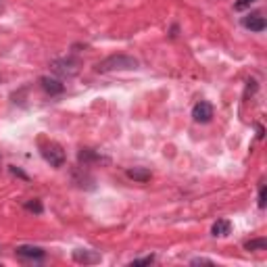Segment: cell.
<instances>
[{
    "label": "cell",
    "mask_w": 267,
    "mask_h": 267,
    "mask_svg": "<svg viewBox=\"0 0 267 267\" xmlns=\"http://www.w3.org/2000/svg\"><path fill=\"white\" fill-rule=\"evenodd\" d=\"M128 177L134 180V182L144 184V182H148V180L152 177V173H150L146 167H130V169H128Z\"/></svg>",
    "instance_id": "11"
},
{
    "label": "cell",
    "mask_w": 267,
    "mask_h": 267,
    "mask_svg": "<svg viewBox=\"0 0 267 267\" xmlns=\"http://www.w3.org/2000/svg\"><path fill=\"white\" fill-rule=\"evenodd\" d=\"M169 35H171V38H175V35H177V25H173V27H171V33H169Z\"/></svg>",
    "instance_id": "19"
},
{
    "label": "cell",
    "mask_w": 267,
    "mask_h": 267,
    "mask_svg": "<svg viewBox=\"0 0 267 267\" xmlns=\"http://www.w3.org/2000/svg\"><path fill=\"white\" fill-rule=\"evenodd\" d=\"M40 86H42V90H44L46 94H50V96H59V94L65 92V84H63L61 80H57V78H42V80H40Z\"/></svg>",
    "instance_id": "9"
},
{
    "label": "cell",
    "mask_w": 267,
    "mask_h": 267,
    "mask_svg": "<svg viewBox=\"0 0 267 267\" xmlns=\"http://www.w3.org/2000/svg\"><path fill=\"white\" fill-rule=\"evenodd\" d=\"M0 13H3V7H0Z\"/></svg>",
    "instance_id": "21"
},
{
    "label": "cell",
    "mask_w": 267,
    "mask_h": 267,
    "mask_svg": "<svg viewBox=\"0 0 267 267\" xmlns=\"http://www.w3.org/2000/svg\"><path fill=\"white\" fill-rule=\"evenodd\" d=\"M265 205H267V188H265V184H261V188H259V209H265Z\"/></svg>",
    "instance_id": "15"
},
{
    "label": "cell",
    "mask_w": 267,
    "mask_h": 267,
    "mask_svg": "<svg viewBox=\"0 0 267 267\" xmlns=\"http://www.w3.org/2000/svg\"><path fill=\"white\" fill-rule=\"evenodd\" d=\"M71 259L78 265H96L102 261V255L98 251H92V248H78V251H73Z\"/></svg>",
    "instance_id": "5"
},
{
    "label": "cell",
    "mask_w": 267,
    "mask_h": 267,
    "mask_svg": "<svg viewBox=\"0 0 267 267\" xmlns=\"http://www.w3.org/2000/svg\"><path fill=\"white\" fill-rule=\"evenodd\" d=\"M25 209H27L29 213H35V215H42V213H44V207H42V201H40V199L27 201V203H25Z\"/></svg>",
    "instance_id": "13"
},
{
    "label": "cell",
    "mask_w": 267,
    "mask_h": 267,
    "mask_svg": "<svg viewBox=\"0 0 267 267\" xmlns=\"http://www.w3.org/2000/svg\"><path fill=\"white\" fill-rule=\"evenodd\" d=\"M40 152H42V159H44L50 167H55V169L63 167L65 161H67V155H65L63 146L57 144V142H46V144H42Z\"/></svg>",
    "instance_id": "3"
},
{
    "label": "cell",
    "mask_w": 267,
    "mask_h": 267,
    "mask_svg": "<svg viewBox=\"0 0 267 267\" xmlns=\"http://www.w3.org/2000/svg\"><path fill=\"white\" fill-rule=\"evenodd\" d=\"M244 248H246V251H267V238L248 240V242H244Z\"/></svg>",
    "instance_id": "12"
},
{
    "label": "cell",
    "mask_w": 267,
    "mask_h": 267,
    "mask_svg": "<svg viewBox=\"0 0 267 267\" xmlns=\"http://www.w3.org/2000/svg\"><path fill=\"white\" fill-rule=\"evenodd\" d=\"M15 257L19 261H29V263H38V261H44L46 251L40 246H31V244H21L15 248Z\"/></svg>",
    "instance_id": "4"
},
{
    "label": "cell",
    "mask_w": 267,
    "mask_h": 267,
    "mask_svg": "<svg viewBox=\"0 0 267 267\" xmlns=\"http://www.w3.org/2000/svg\"><path fill=\"white\" fill-rule=\"evenodd\" d=\"M11 173H13V175H17V177H21V180H29V177H27V173H25V171H21V169H19V167H15V165H11Z\"/></svg>",
    "instance_id": "18"
},
{
    "label": "cell",
    "mask_w": 267,
    "mask_h": 267,
    "mask_svg": "<svg viewBox=\"0 0 267 267\" xmlns=\"http://www.w3.org/2000/svg\"><path fill=\"white\" fill-rule=\"evenodd\" d=\"M78 159H80V163H82L84 167H90V165H94V163H109L106 157L98 155V152H94L92 148H82V150L78 152Z\"/></svg>",
    "instance_id": "8"
},
{
    "label": "cell",
    "mask_w": 267,
    "mask_h": 267,
    "mask_svg": "<svg viewBox=\"0 0 267 267\" xmlns=\"http://www.w3.org/2000/svg\"><path fill=\"white\" fill-rule=\"evenodd\" d=\"M0 165H3V157H0Z\"/></svg>",
    "instance_id": "20"
},
{
    "label": "cell",
    "mask_w": 267,
    "mask_h": 267,
    "mask_svg": "<svg viewBox=\"0 0 267 267\" xmlns=\"http://www.w3.org/2000/svg\"><path fill=\"white\" fill-rule=\"evenodd\" d=\"M213 104L211 102H207V100H201V102H197L194 104V109H192V119L197 121V123H209L211 119H213Z\"/></svg>",
    "instance_id": "7"
},
{
    "label": "cell",
    "mask_w": 267,
    "mask_h": 267,
    "mask_svg": "<svg viewBox=\"0 0 267 267\" xmlns=\"http://www.w3.org/2000/svg\"><path fill=\"white\" fill-rule=\"evenodd\" d=\"M253 3H255V0H238V3L234 5V11H244V9H248Z\"/></svg>",
    "instance_id": "16"
},
{
    "label": "cell",
    "mask_w": 267,
    "mask_h": 267,
    "mask_svg": "<svg viewBox=\"0 0 267 267\" xmlns=\"http://www.w3.org/2000/svg\"><path fill=\"white\" fill-rule=\"evenodd\" d=\"M240 23H242L244 29H251V31H255V33H261V31H265V27H267L265 17H263V13H259V11L248 13L246 17H242Z\"/></svg>",
    "instance_id": "6"
},
{
    "label": "cell",
    "mask_w": 267,
    "mask_h": 267,
    "mask_svg": "<svg viewBox=\"0 0 267 267\" xmlns=\"http://www.w3.org/2000/svg\"><path fill=\"white\" fill-rule=\"evenodd\" d=\"M50 69L57 75H61V78H73V75L80 73L82 61L78 57H61V59H55L50 63Z\"/></svg>",
    "instance_id": "2"
},
{
    "label": "cell",
    "mask_w": 267,
    "mask_h": 267,
    "mask_svg": "<svg viewBox=\"0 0 267 267\" xmlns=\"http://www.w3.org/2000/svg\"><path fill=\"white\" fill-rule=\"evenodd\" d=\"M140 67V61L132 55H111L106 59H102L100 63H96L94 71L96 73H115V71H132V69H138Z\"/></svg>",
    "instance_id": "1"
},
{
    "label": "cell",
    "mask_w": 267,
    "mask_h": 267,
    "mask_svg": "<svg viewBox=\"0 0 267 267\" xmlns=\"http://www.w3.org/2000/svg\"><path fill=\"white\" fill-rule=\"evenodd\" d=\"M152 263H155V255H148V257H142V259H134L130 265L138 267V265H152Z\"/></svg>",
    "instance_id": "14"
},
{
    "label": "cell",
    "mask_w": 267,
    "mask_h": 267,
    "mask_svg": "<svg viewBox=\"0 0 267 267\" xmlns=\"http://www.w3.org/2000/svg\"><path fill=\"white\" fill-rule=\"evenodd\" d=\"M230 232H232V221L230 219H217L213 223V227H211V234L215 238H225Z\"/></svg>",
    "instance_id": "10"
},
{
    "label": "cell",
    "mask_w": 267,
    "mask_h": 267,
    "mask_svg": "<svg viewBox=\"0 0 267 267\" xmlns=\"http://www.w3.org/2000/svg\"><path fill=\"white\" fill-rule=\"evenodd\" d=\"M190 265H213V261H211V259H205V257H197V259L190 261Z\"/></svg>",
    "instance_id": "17"
}]
</instances>
